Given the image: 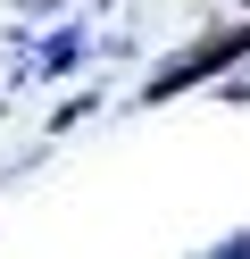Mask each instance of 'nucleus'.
I'll use <instances>...</instances> for the list:
<instances>
[{
  "mask_svg": "<svg viewBox=\"0 0 250 259\" xmlns=\"http://www.w3.org/2000/svg\"><path fill=\"white\" fill-rule=\"evenodd\" d=\"M17 17H67V9H75V0H9Z\"/></svg>",
  "mask_w": 250,
  "mask_h": 259,
  "instance_id": "7ed1b4c3",
  "label": "nucleus"
},
{
  "mask_svg": "<svg viewBox=\"0 0 250 259\" xmlns=\"http://www.w3.org/2000/svg\"><path fill=\"white\" fill-rule=\"evenodd\" d=\"M225 67H250V25H233V34H209V42H192V51H175V59H167V67L142 84V101H175V92L209 84V75H225Z\"/></svg>",
  "mask_w": 250,
  "mask_h": 259,
  "instance_id": "f257e3e1",
  "label": "nucleus"
},
{
  "mask_svg": "<svg viewBox=\"0 0 250 259\" xmlns=\"http://www.w3.org/2000/svg\"><path fill=\"white\" fill-rule=\"evenodd\" d=\"M242 75H250V67H242Z\"/></svg>",
  "mask_w": 250,
  "mask_h": 259,
  "instance_id": "20e7f679",
  "label": "nucleus"
},
{
  "mask_svg": "<svg viewBox=\"0 0 250 259\" xmlns=\"http://www.w3.org/2000/svg\"><path fill=\"white\" fill-rule=\"evenodd\" d=\"M83 59V34H59V42H42V75H59V67H75Z\"/></svg>",
  "mask_w": 250,
  "mask_h": 259,
  "instance_id": "f03ea898",
  "label": "nucleus"
}]
</instances>
